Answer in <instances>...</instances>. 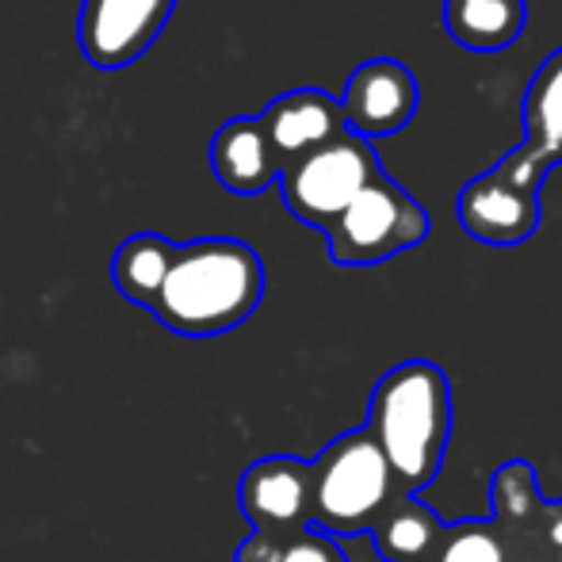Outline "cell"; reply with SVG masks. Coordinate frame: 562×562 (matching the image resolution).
Masks as SVG:
<instances>
[{
	"mask_svg": "<svg viewBox=\"0 0 562 562\" xmlns=\"http://www.w3.org/2000/svg\"><path fill=\"white\" fill-rule=\"evenodd\" d=\"M260 299L265 265L257 249L237 237H200L177 245L149 314L180 337H218L249 322Z\"/></svg>",
	"mask_w": 562,
	"mask_h": 562,
	"instance_id": "1",
	"label": "cell"
},
{
	"mask_svg": "<svg viewBox=\"0 0 562 562\" xmlns=\"http://www.w3.org/2000/svg\"><path fill=\"white\" fill-rule=\"evenodd\" d=\"M363 429L375 437L402 494L417 497L445 463L451 437V383L429 360L391 368L371 391Z\"/></svg>",
	"mask_w": 562,
	"mask_h": 562,
	"instance_id": "2",
	"label": "cell"
},
{
	"mask_svg": "<svg viewBox=\"0 0 562 562\" xmlns=\"http://www.w3.org/2000/svg\"><path fill=\"white\" fill-rule=\"evenodd\" d=\"M398 497L406 494L368 429L337 437L311 463V528L334 540L371 532Z\"/></svg>",
	"mask_w": 562,
	"mask_h": 562,
	"instance_id": "3",
	"label": "cell"
},
{
	"mask_svg": "<svg viewBox=\"0 0 562 562\" xmlns=\"http://www.w3.org/2000/svg\"><path fill=\"white\" fill-rule=\"evenodd\" d=\"M383 172L379 154L368 138L345 131L334 142L311 149V154L295 157L280 169V195L283 207L299 218V223L314 226L326 234L337 223V215Z\"/></svg>",
	"mask_w": 562,
	"mask_h": 562,
	"instance_id": "4",
	"label": "cell"
},
{
	"mask_svg": "<svg viewBox=\"0 0 562 562\" xmlns=\"http://www.w3.org/2000/svg\"><path fill=\"white\" fill-rule=\"evenodd\" d=\"M429 237V211L394 177L379 172L326 229L334 265H379Z\"/></svg>",
	"mask_w": 562,
	"mask_h": 562,
	"instance_id": "5",
	"label": "cell"
},
{
	"mask_svg": "<svg viewBox=\"0 0 562 562\" xmlns=\"http://www.w3.org/2000/svg\"><path fill=\"white\" fill-rule=\"evenodd\" d=\"M502 562H562V502L540 494L528 459H509L490 482Z\"/></svg>",
	"mask_w": 562,
	"mask_h": 562,
	"instance_id": "6",
	"label": "cell"
},
{
	"mask_svg": "<svg viewBox=\"0 0 562 562\" xmlns=\"http://www.w3.org/2000/svg\"><path fill=\"white\" fill-rule=\"evenodd\" d=\"M520 115H525V142L490 165V172L520 192L540 195L548 172L562 161V46L532 74Z\"/></svg>",
	"mask_w": 562,
	"mask_h": 562,
	"instance_id": "7",
	"label": "cell"
},
{
	"mask_svg": "<svg viewBox=\"0 0 562 562\" xmlns=\"http://www.w3.org/2000/svg\"><path fill=\"white\" fill-rule=\"evenodd\" d=\"M177 0H81L77 43L89 66L123 69L138 61L169 23Z\"/></svg>",
	"mask_w": 562,
	"mask_h": 562,
	"instance_id": "8",
	"label": "cell"
},
{
	"mask_svg": "<svg viewBox=\"0 0 562 562\" xmlns=\"http://www.w3.org/2000/svg\"><path fill=\"white\" fill-rule=\"evenodd\" d=\"M237 505L252 532L295 536L311 528V463L299 456H265L237 482Z\"/></svg>",
	"mask_w": 562,
	"mask_h": 562,
	"instance_id": "9",
	"label": "cell"
},
{
	"mask_svg": "<svg viewBox=\"0 0 562 562\" xmlns=\"http://www.w3.org/2000/svg\"><path fill=\"white\" fill-rule=\"evenodd\" d=\"M417 108H422L417 77L394 58H371L356 66L340 97L345 126L368 142L398 134L402 126H409Z\"/></svg>",
	"mask_w": 562,
	"mask_h": 562,
	"instance_id": "10",
	"label": "cell"
},
{
	"mask_svg": "<svg viewBox=\"0 0 562 562\" xmlns=\"http://www.w3.org/2000/svg\"><path fill=\"white\" fill-rule=\"evenodd\" d=\"M459 226L482 245H497V249H509L520 245L540 229L543 207L540 195L520 192V188L505 184L494 172H482V177L467 180L463 192H459Z\"/></svg>",
	"mask_w": 562,
	"mask_h": 562,
	"instance_id": "11",
	"label": "cell"
},
{
	"mask_svg": "<svg viewBox=\"0 0 562 562\" xmlns=\"http://www.w3.org/2000/svg\"><path fill=\"white\" fill-rule=\"evenodd\" d=\"M257 119H260V131H265L268 146L280 157V169L348 131L340 100L322 89L283 92V97H276Z\"/></svg>",
	"mask_w": 562,
	"mask_h": 562,
	"instance_id": "12",
	"label": "cell"
},
{
	"mask_svg": "<svg viewBox=\"0 0 562 562\" xmlns=\"http://www.w3.org/2000/svg\"><path fill=\"white\" fill-rule=\"evenodd\" d=\"M211 172L234 195H260L280 180V157L268 146L257 115H237L211 138Z\"/></svg>",
	"mask_w": 562,
	"mask_h": 562,
	"instance_id": "13",
	"label": "cell"
},
{
	"mask_svg": "<svg viewBox=\"0 0 562 562\" xmlns=\"http://www.w3.org/2000/svg\"><path fill=\"white\" fill-rule=\"evenodd\" d=\"M445 31L456 46L474 54H494L525 35V0H445L440 4Z\"/></svg>",
	"mask_w": 562,
	"mask_h": 562,
	"instance_id": "14",
	"label": "cell"
},
{
	"mask_svg": "<svg viewBox=\"0 0 562 562\" xmlns=\"http://www.w3.org/2000/svg\"><path fill=\"white\" fill-rule=\"evenodd\" d=\"M445 536V520L422 497H398L383 517L371 525L375 551L386 562H429Z\"/></svg>",
	"mask_w": 562,
	"mask_h": 562,
	"instance_id": "15",
	"label": "cell"
},
{
	"mask_svg": "<svg viewBox=\"0 0 562 562\" xmlns=\"http://www.w3.org/2000/svg\"><path fill=\"white\" fill-rule=\"evenodd\" d=\"M172 257H177V245L161 234H134L126 237L115 249L112 260V280L115 291L123 299H131L134 306H154L157 291H161L165 276L172 268Z\"/></svg>",
	"mask_w": 562,
	"mask_h": 562,
	"instance_id": "16",
	"label": "cell"
},
{
	"mask_svg": "<svg viewBox=\"0 0 562 562\" xmlns=\"http://www.w3.org/2000/svg\"><path fill=\"white\" fill-rule=\"evenodd\" d=\"M234 562H348L334 536L326 532H295V536H265L249 532L237 548Z\"/></svg>",
	"mask_w": 562,
	"mask_h": 562,
	"instance_id": "17",
	"label": "cell"
},
{
	"mask_svg": "<svg viewBox=\"0 0 562 562\" xmlns=\"http://www.w3.org/2000/svg\"><path fill=\"white\" fill-rule=\"evenodd\" d=\"M429 562H502V543L490 520H459L445 525Z\"/></svg>",
	"mask_w": 562,
	"mask_h": 562,
	"instance_id": "18",
	"label": "cell"
}]
</instances>
